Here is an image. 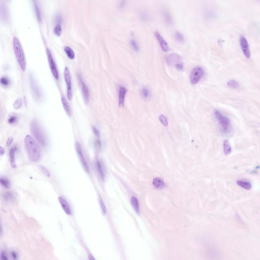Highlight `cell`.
I'll use <instances>...</instances> for the list:
<instances>
[{
  "label": "cell",
  "instance_id": "obj_1",
  "mask_svg": "<svg viewBox=\"0 0 260 260\" xmlns=\"http://www.w3.org/2000/svg\"><path fill=\"white\" fill-rule=\"evenodd\" d=\"M25 147L29 159L31 161H38L40 156V147L34 139L30 135H27L24 141Z\"/></svg>",
  "mask_w": 260,
  "mask_h": 260
},
{
  "label": "cell",
  "instance_id": "obj_2",
  "mask_svg": "<svg viewBox=\"0 0 260 260\" xmlns=\"http://www.w3.org/2000/svg\"><path fill=\"white\" fill-rule=\"evenodd\" d=\"M30 128L31 133L35 138L42 145H45L46 143V137L40 124L36 120H32Z\"/></svg>",
  "mask_w": 260,
  "mask_h": 260
},
{
  "label": "cell",
  "instance_id": "obj_3",
  "mask_svg": "<svg viewBox=\"0 0 260 260\" xmlns=\"http://www.w3.org/2000/svg\"><path fill=\"white\" fill-rule=\"evenodd\" d=\"M13 47L17 60L22 70L24 71L26 69V63L24 53L19 39L14 37L13 40Z\"/></svg>",
  "mask_w": 260,
  "mask_h": 260
},
{
  "label": "cell",
  "instance_id": "obj_4",
  "mask_svg": "<svg viewBox=\"0 0 260 260\" xmlns=\"http://www.w3.org/2000/svg\"><path fill=\"white\" fill-rule=\"evenodd\" d=\"M30 81L31 92L33 98L36 101H41L43 97V93L32 75L30 77Z\"/></svg>",
  "mask_w": 260,
  "mask_h": 260
},
{
  "label": "cell",
  "instance_id": "obj_5",
  "mask_svg": "<svg viewBox=\"0 0 260 260\" xmlns=\"http://www.w3.org/2000/svg\"><path fill=\"white\" fill-rule=\"evenodd\" d=\"M214 113L224 131L227 132L229 131L231 127V123L229 119L227 117L223 115L218 110H215Z\"/></svg>",
  "mask_w": 260,
  "mask_h": 260
},
{
  "label": "cell",
  "instance_id": "obj_6",
  "mask_svg": "<svg viewBox=\"0 0 260 260\" xmlns=\"http://www.w3.org/2000/svg\"><path fill=\"white\" fill-rule=\"evenodd\" d=\"M204 71L200 66H197L194 67L192 70L190 75V82L191 84H197L203 76Z\"/></svg>",
  "mask_w": 260,
  "mask_h": 260
},
{
  "label": "cell",
  "instance_id": "obj_7",
  "mask_svg": "<svg viewBox=\"0 0 260 260\" xmlns=\"http://www.w3.org/2000/svg\"><path fill=\"white\" fill-rule=\"evenodd\" d=\"M63 74L67 87L68 98L69 100L70 101L72 99L71 80L69 70L67 67H66L64 68Z\"/></svg>",
  "mask_w": 260,
  "mask_h": 260
},
{
  "label": "cell",
  "instance_id": "obj_8",
  "mask_svg": "<svg viewBox=\"0 0 260 260\" xmlns=\"http://www.w3.org/2000/svg\"><path fill=\"white\" fill-rule=\"evenodd\" d=\"M46 52L52 72L55 79L57 80L59 78V74L55 61L50 50L47 49Z\"/></svg>",
  "mask_w": 260,
  "mask_h": 260
},
{
  "label": "cell",
  "instance_id": "obj_9",
  "mask_svg": "<svg viewBox=\"0 0 260 260\" xmlns=\"http://www.w3.org/2000/svg\"><path fill=\"white\" fill-rule=\"evenodd\" d=\"M75 148L83 168L85 171L89 173V169L86 161L84 157L80 145L78 143L76 142L75 144Z\"/></svg>",
  "mask_w": 260,
  "mask_h": 260
},
{
  "label": "cell",
  "instance_id": "obj_10",
  "mask_svg": "<svg viewBox=\"0 0 260 260\" xmlns=\"http://www.w3.org/2000/svg\"><path fill=\"white\" fill-rule=\"evenodd\" d=\"M165 59L168 64L175 66L178 63H182L181 57L176 53L169 54L165 57Z\"/></svg>",
  "mask_w": 260,
  "mask_h": 260
},
{
  "label": "cell",
  "instance_id": "obj_11",
  "mask_svg": "<svg viewBox=\"0 0 260 260\" xmlns=\"http://www.w3.org/2000/svg\"><path fill=\"white\" fill-rule=\"evenodd\" d=\"M240 43L241 49L245 56L247 58L250 57V53L248 42L246 38L243 36L241 37Z\"/></svg>",
  "mask_w": 260,
  "mask_h": 260
},
{
  "label": "cell",
  "instance_id": "obj_12",
  "mask_svg": "<svg viewBox=\"0 0 260 260\" xmlns=\"http://www.w3.org/2000/svg\"><path fill=\"white\" fill-rule=\"evenodd\" d=\"M155 36L159 43L162 50L165 52L168 51L170 48L167 42L163 39L160 34L157 31L155 32Z\"/></svg>",
  "mask_w": 260,
  "mask_h": 260
},
{
  "label": "cell",
  "instance_id": "obj_13",
  "mask_svg": "<svg viewBox=\"0 0 260 260\" xmlns=\"http://www.w3.org/2000/svg\"><path fill=\"white\" fill-rule=\"evenodd\" d=\"M127 89L124 87L120 86L119 89V106L120 107H123Z\"/></svg>",
  "mask_w": 260,
  "mask_h": 260
},
{
  "label": "cell",
  "instance_id": "obj_14",
  "mask_svg": "<svg viewBox=\"0 0 260 260\" xmlns=\"http://www.w3.org/2000/svg\"><path fill=\"white\" fill-rule=\"evenodd\" d=\"M58 200L64 212L67 214L70 215L71 214V209L66 200L61 197L58 198Z\"/></svg>",
  "mask_w": 260,
  "mask_h": 260
},
{
  "label": "cell",
  "instance_id": "obj_15",
  "mask_svg": "<svg viewBox=\"0 0 260 260\" xmlns=\"http://www.w3.org/2000/svg\"><path fill=\"white\" fill-rule=\"evenodd\" d=\"M0 15L2 20L6 22L8 19V12L7 6L3 3H0Z\"/></svg>",
  "mask_w": 260,
  "mask_h": 260
},
{
  "label": "cell",
  "instance_id": "obj_16",
  "mask_svg": "<svg viewBox=\"0 0 260 260\" xmlns=\"http://www.w3.org/2000/svg\"><path fill=\"white\" fill-rule=\"evenodd\" d=\"M153 184L156 188L159 189H162L165 186V184L163 180L159 177H156L154 178Z\"/></svg>",
  "mask_w": 260,
  "mask_h": 260
},
{
  "label": "cell",
  "instance_id": "obj_17",
  "mask_svg": "<svg viewBox=\"0 0 260 260\" xmlns=\"http://www.w3.org/2000/svg\"><path fill=\"white\" fill-rule=\"evenodd\" d=\"M17 148L14 147L11 148L9 151V156L11 164L12 166L14 168L17 167L15 162V152L17 150Z\"/></svg>",
  "mask_w": 260,
  "mask_h": 260
},
{
  "label": "cell",
  "instance_id": "obj_18",
  "mask_svg": "<svg viewBox=\"0 0 260 260\" xmlns=\"http://www.w3.org/2000/svg\"><path fill=\"white\" fill-rule=\"evenodd\" d=\"M132 205L136 212L138 215L140 214L139 204L137 198L135 197H132L131 199Z\"/></svg>",
  "mask_w": 260,
  "mask_h": 260
},
{
  "label": "cell",
  "instance_id": "obj_19",
  "mask_svg": "<svg viewBox=\"0 0 260 260\" xmlns=\"http://www.w3.org/2000/svg\"><path fill=\"white\" fill-rule=\"evenodd\" d=\"M33 1L34 8L37 20L38 22H40L42 21V18L39 7L36 1L33 0Z\"/></svg>",
  "mask_w": 260,
  "mask_h": 260
},
{
  "label": "cell",
  "instance_id": "obj_20",
  "mask_svg": "<svg viewBox=\"0 0 260 260\" xmlns=\"http://www.w3.org/2000/svg\"><path fill=\"white\" fill-rule=\"evenodd\" d=\"M82 90L85 103L87 104L89 100V93L88 90L85 84L82 82Z\"/></svg>",
  "mask_w": 260,
  "mask_h": 260
},
{
  "label": "cell",
  "instance_id": "obj_21",
  "mask_svg": "<svg viewBox=\"0 0 260 260\" xmlns=\"http://www.w3.org/2000/svg\"><path fill=\"white\" fill-rule=\"evenodd\" d=\"M61 102L66 113L69 117L71 116V112L70 107L65 98L62 96L61 98Z\"/></svg>",
  "mask_w": 260,
  "mask_h": 260
},
{
  "label": "cell",
  "instance_id": "obj_22",
  "mask_svg": "<svg viewBox=\"0 0 260 260\" xmlns=\"http://www.w3.org/2000/svg\"><path fill=\"white\" fill-rule=\"evenodd\" d=\"M224 152L225 154L228 155L230 154L231 151V147L228 140L225 139L223 142Z\"/></svg>",
  "mask_w": 260,
  "mask_h": 260
},
{
  "label": "cell",
  "instance_id": "obj_23",
  "mask_svg": "<svg viewBox=\"0 0 260 260\" xmlns=\"http://www.w3.org/2000/svg\"><path fill=\"white\" fill-rule=\"evenodd\" d=\"M96 166L98 173L102 179H104V173L103 167L101 163L99 161H97Z\"/></svg>",
  "mask_w": 260,
  "mask_h": 260
},
{
  "label": "cell",
  "instance_id": "obj_24",
  "mask_svg": "<svg viewBox=\"0 0 260 260\" xmlns=\"http://www.w3.org/2000/svg\"><path fill=\"white\" fill-rule=\"evenodd\" d=\"M236 183L240 186L247 190H249L251 188V184L249 182L238 180Z\"/></svg>",
  "mask_w": 260,
  "mask_h": 260
},
{
  "label": "cell",
  "instance_id": "obj_25",
  "mask_svg": "<svg viewBox=\"0 0 260 260\" xmlns=\"http://www.w3.org/2000/svg\"><path fill=\"white\" fill-rule=\"evenodd\" d=\"M64 49L69 58L71 59H73L75 57L74 52L71 48L66 46L64 47Z\"/></svg>",
  "mask_w": 260,
  "mask_h": 260
},
{
  "label": "cell",
  "instance_id": "obj_26",
  "mask_svg": "<svg viewBox=\"0 0 260 260\" xmlns=\"http://www.w3.org/2000/svg\"><path fill=\"white\" fill-rule=\"evenodd\" d=\"M0 183L1 185L4 188L7 189H9L10 184L9 180L7 179L4 178H1Z\"/></svg>",
  "mask_w": 260,
  "mask_h": 260
},
{
  "label": "cell",
  "instance_id": "obj_27",
  "mask_svg": "<svg viewBox=\"0 0 260 260\" xmlns=\"http://www.w3.org/2000/svg\"><path fill=\"white\" fill-rule=\"evenodd\" d=\"M141 95L143 98L145 99H147L150 95V91L147 88H143L141 91Z\"/></svg>",
  "mask_w": 260,
  "mask_h": 260
},
{
  "label": "cell",
  "instance_id": "obj_28",
  "mask_svg": "<svg viewBox=\"0 0 260 260\" xmlns=\"http://www.w3.org/2000/svg\"><path fill=\"white\" fill-rule=\"evenodd\" d=\"M227 85L229 87L233 89L237 88L239 86L238 83L236 81L233 80L229 81L227 83Z\"/></svg>",
  "mask_w": 260,
  "mask_h": 260
},
{
  "label": "cell",
  "instance_id": "obj_29",
  "mask_svg": "<svg viewBox=\"0 0 260 260\" xmlns=\"http://www.w3.org/2000/svg\"><path fill=\"white\" fill-rule=\"evenodd\" d=\"M174 38L178 42L182 43L184 40V38L183 35L178 31H176L174 34Z\"/></svg>",
  "mask_w": 260,
  "mask_h": 260
},
{
  "label": "cell",
  "instance_id": "obj_30",
  "mask_svg": "<svg viewBox=\"0 0 260 260\" xmlns=\"http://www.w3.org/2000/svg\"><path fill=\"white\" fill-rule=\"evenodd\" d=\"M0 81L1 84L4 87L8 86L10 83V81L8 78L5 76L2 77L0 79Z\"/></svg>",
  "mask_w": 260,
  "mask_h": 260
},
{
  "label": "cell",
  "instance_id": "obj_31",
  "mask_svg": "<svg viewBox=\"0 0 260 260\" xmlns=\"http://www.w3.org/2000/svg\"><path fill=\"white\" fill-rule=\"evenodd\" d=\"M38 168L42 173L47 177L50 176V173L48 169L45 167L41 165L38 166Z\"/></svg>",
  "mask_w": 260,
  "mask_h": 260
},
{
  "label": "cell",
  "instance_id": "obj_32",
  "mask_svg": "<svg viewBox=\"0 0 260 260\" xmlns=\"http://www.w3.org/2000/svg\"><path fill=\"white\" fill-rule=\"evenodd\" d=\"M18 118L15 115H11L10 116L8 120V123L10 124H14L18 121Z\"/></svg>",
  "mask_w": 260,
  "mask_h": 260
},
{
  "label": "cell",
  "instance_id": "obj_33",
  "mask_svg": "<svg viewBox=\"0 0 260 260\" xmlns=\"http://www.w3.org/2000/svg\"><path fill=\"white\" fill-rule=\"evenodd\" d=\"M22 104L21 100L19 98L18 99L15 101L13 103V107L15 109H19L21 107Z\"/></svg>",
  "mask_w": 260,
  "mask_h": 260
},
{
  "label": "cell",
  "instance_id": "obj_34",
  "mask_svg": "<svg viewBox=\"0 0 260 260\" xmlns=\"http://www.w3.org/2000/svg\"><path fill=\"white\" fill-rule=\"evenodd\" d=\"M98 201L101 209L102 210L103 214L104 215H105L106 213V207L101 197L99 196L98 197Z\"/></svg>",
  "mask_w": 260,
  "mask_h": 260
},
{
  "label": "cell",
  "instance_id": "obj_35",
  "mask_svg": "<svg viewBox=\"0 0 260 260\" xmlns=\"http://www.w3.org/2000/svg\"><path fill=\"white\" fill-rule=\"evenodd\" d=\"M62 31L61 25L59 24H57L55 26L54 29L55 34L57 36L60 35Z\"/></svg>",
  "mask_w": 260,
  "mask_h": 260
},
{
  "label": "cell",
  "instance_id": "obj_36",
  "mask_svg": "<svg viewBox=\"0 0 260 260\" xmlns=\"http://www.w3.org/2000/svg\"><path fill=\"white\" fill-rule=\"evenodd\" d=\"M159 120L161 123L165 126H167L168 125L167 120L166 117L163 115H160L159 118Z\"/></svg>",
  "mask_w": 260,
  "mask_h": 260
},
{
  "label": "cell",
  "instance_id": "obj_37",
  "mask_svg": "<svg viewBox=\"0 0 260 260\" xmlns=\"http://www.w3.org/2000/svg\"><path fill=\"white\" fill-rule=\"evenodd\" d=\"M12 194L10 192H6L4 196V199L7 201L10 200L13 197V196Z\"/></svg>",
  "mask_w": 260,
  "mask_h": 260
},
{
  "label": "cell",
  "instance_id": "obj_38",
  "mask_svg": "<svg viewBox=\"0 0 260 260\" xmlns=\"http://www.w3.org/2000/svg\"><path fill=\"white\" fill-rule=\"evenodd\" d=\"M130 44L132 46L134 50L136 51H138L139 50L138 46L136 42L133 40H132L131 41Z\"/></svg>",
  "mask_w": 260,
  "mask_h": 260
},
{
  "label": "cell",
  "instance_id": "obj_39",
  "mask_svg": "<svg viewBox=\"0 0 260 260\" xmlns=\"http://www.w3.org/2000/svg\"><path fill=\"white\" fill-rule=\"evenodd\" d=\"M92 129L93 133L98 138H99L100 136L99 132L98 129L94 126H93L92 127Z\"/></svg>",
  "mask_w": 260,
  "mask_h": 260
},
{
  "label": "cell",
  "instance_id": "obj_40",
  "mask_svg": "<svg viewBox=\"0 0 260 260\" xmlns=\"http://www.w3.org/2000/svg\"><path fill=\"white\" fill-rule=\"evenodd\" d=\"M13 139L12 137H9L7 141L6 145L8 147H9L11 143L13 142Z\"/></svg>",
  "mask_w": 260,
  "mask_h": 260
},
{
  "label": "cell",
  "instance_id": "obj_41",
  "mask_svg": "<svg viewBox=\"0 0 260 260\" xmlns=\"http://www.w3.org/2000/svg\"><path fill=\"white\" fill-rule=\"evenodd\" d=\"M94 146L96 148H99L101 147V143L100 141L98 139H96L94 143Z\"/></svg>",
  "mask_w": 260,
  "mask_h": 260
},
{
  "label": "cell",
  "instance_id": "obj_42",
  "mask_svg": "<svg viewBox=\"0 0 260 260\" xmlns=\"http://www.w3.org/2000/svg\"><path fill=\"white\" fill-rule=\"evenodd\" d=\"M175 66L176 68L179 70H182L183 68V66L182 63H180L176 65Z\"/></svg>",
  "mask_w": 260,
  "mask_h": 260
},
{
  "label": "cell",
  "instance_id": "obj_43",
  "mask_svg": "<svg viewBox=\"0 0 260 260\" xmlns=\"http://www.w3.org/2000/svg\"><path fill=\"white\" fill-rule=\"evenodd\" d=\"M1 259V260H8L7 256L6 255L5 253L4 252H2L0 256Z\"/></svg>",
  "mask_w": 260,
  "mask_h": 260
},
{
  "label": "cell",
  "instance_id": "obj_44",
  "mask_svg": "<svg viewBox=\"0 0 260 260\" xmlns=\"http://www.w3.org/2000/svg\"><path fill=\"white\" fill-rule=\"evenodd\" d=\"M56 21L58 23H60L61 22V18L59 15H58L57 16L56 18Z\"/></svg>",
  "mask_w": 260,
  "mask_h": 260
},
{
  "label": "cell",
  "instance_id": "obj_45",
  "mask_svg": "<svg viewBox=\"0 0 260 260\" xmlns=\"http://www.w3.org/2000/svg\"><path fill=\"white\" fill-rule=\"evenodd\" d=\"M12 256L14 259H16L18 257L17 254L14 252H12L11 253Z\"/></svg>",
  "mask_w": 260,
  "mask_h": 260
},
{
  "label": "cell",
  "instance_id": "obj_46",
  "mask_svg": "<svg viewBox=\"0 0 260 260\" xmlns=\"http://www.w3.org/2000/svg\"><path fill=\"white\" fill-rule=\"evenodd\" d=\"M5 153V150L2 147H0V154L1 155H3Z\"/></svg>",
  "mask_w": 260,
  "mask_h": 260
},
{
  "label": "cell",
  "instance_id": "obj_47",
  "mask_svg": "<svg viewBox=\"0 0 260 260\" xmlns=\"http://www.w3.org/2000/svg\"><path fill=\"white\" fill-rule=\"evenodd\" d=\"M125 1L124 0L122 1L119 7L120 8H122L123 7L125 3Z\"/></svg>",
  "mask_w": 260,
  "mask_h": 260
},
{
  "label": "cell",
  "instance_id": "obj_48",
  "mask_svg": "<svg viewBox=\"0 0 260 260\" xmlns=\"http://www.w3.org/2000/svg\"><path fill=\"white\" fill-rule=\"evenodd\" d=\"M23 101H24V104L25 106L26 107H27V100H26V97H25H25L24 96V98H23Z\"/></svg>",
  "mask_w": 260,
  "mask_h": 260
},
{
  "label": "cell",
  "instance_id": "obj_49",
  "mask_svg": "<svg viewBox=\"0 0 260 260\" xmlns=\"http://www.w3.org/2000/svg\"><path fill=\"white\" fill-rule=\"evenodd\" d=\"M88 257L90 260H95V259L94 257L91 254H89L88 255Z\"/></svg>",
  "mask_w": 260,
  "mask_h": 260
},
{
  "label": "cell",
  "instance_id": "obj_50",
  "mask_svg": "<svg viewBox=\"0 0 260 260\" xmlns=\"http://www.w3.org/2000/svg\"><path fill=\"white\" fill-rule=\"evenodd\" d=\"M134 35V33L133 32H131V33L130 35H131V36H133Z\"/></svg>",
  "mask_w": 260,
  "mask_h": 260
},
{
  "label": "cell",
  "instance_id": "obj_51",
  "mask_svg": "<svg viewBox=\"0 0 260 260\" xmlns=\"http://www.w3.org/2000/svg\"><path fill=\"white\" fill-rule=\"evenodd\" d=\"M257 172L255 170H254L252 171V172L253 173H256Z\"/></svg>",
  "mask_w": 260,
  "mask_h": 260
},
{
  "label": "cell",
  "instance_id": "obj_52",
  "mask_svg": "<svg viewBox=\"0 0 260 260\" xmlns=\"http://www.w3.org/2000/svg\"><path fill=\"white\" fill-rule=\"evenodd\" d=\"M259 168V166H257V167H256V168L258 169V168Z\"/></svg>",
  "mask_w": 260,
  "mask_h": 260
}]
</instances>
